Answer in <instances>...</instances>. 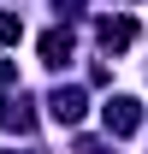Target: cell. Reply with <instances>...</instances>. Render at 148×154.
Segmentation results:
<instances>
[{
    "label": "cell",
    "mask_w": 148,
    "mask_h": 154,
    "mask_svg": "<svg viewBox=\"0 0 148 154\" xmlns=\"http://www.w3.org/2000/svg\"><path fill=\"white\" fill-rule=\"evenodd\" d=\"M101 125H107L113 136H130V131H136V125H142V107H136V101H130V95H113L107 107H101Z\"/></svg>",
    "instance_id": "1"
},
{
    "label": "cell",
    "mask_w": 148,
    "mask_h": 154,
    "mask_svg": "<svg viewBox=\"0 0 148 154\" xmlns=\"http://www.w3.org/2000/svg\"><path fill=\"white\" fill-rule=\"evenodd\" d=\"M95 36H101V48H107V54H119V48H130V42H136V24H130V18H101V30H95Z\"/></svg>",
    "instance_id": "2"
},
{
    "label": "cell",
    "mask_w": 148,
    "mask_h": 154,
    "mask_svg": "<svg viewBox=\"0 0 148 154\" xmlns=\"http://www.w3.org/2000/svg\"><path fill=\"white\" fill-rule=\"evenodd\" d=\"M71 59V30H48L42 36V65H65Z\"/></svg>",
    "instance_id": "3"
},
{
    "label": "cell",
    "mask_w": 148,
    "mask_h": 154,
    "mask_svg": "<svg viewBox=\"0 0 148 154\" xmlns=\"http://www.w3.org/2000/svg\"><path fill=\"white\" fill-rule=\"evenodd\" d=\"M48 107H54V119H59V125H77V119H83V89H59Z\"/></svg>",
    "instance_id": "4"
},
{
    "label": "cell",
    "mask_w": 148,
    "mask_h": 154,
    "mask_svg": "<svg viewBox=\"0 0 148 154\" xmlns=\"http://www.w3.org/2000/svg\"><path fill=\"white\" fill-rule=\"evenodd\" d=\"M24 36V18L18 12H0V42H18Z\"/></svg>",
    "instance_id": "5"
}]
</instances>
